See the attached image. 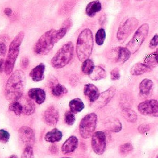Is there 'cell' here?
<instances>
[{
	"label": "cell",
	"instance_id": "obj_1",
	"mask_svg": "<svg viewBox=\"0 0 158 158\" xmlns=\"http://www.w3.org/2000/svg\"><path fill=\"white\" fill-rule=\"evenodd\" d=\"M67 33V29L64 27L59 30L52 29L45 32L38 40L34 46V52L40 56L48 54L53 49L55 44L61 40Z\"/></svg>",
	"mask_w": 158,
	"mask_h": 158
},
{
	"label": "cell",
	"instance_id": "obj_2",
	"mask_svg": "<svg viewBox=\"0 0 158 158\" xmlns=\"http://www.w3.org/2000/svg\"><path fill=\"white\" fill-rule=\"evenodd\" d=\"M26 84V78L24 73L22 70L14 72L7 80L5 86L4 93L6 99L12 102L22 98Z\"/></svg>",
	"mask_w": 158,
	"mask_h": 158
},
{
	"label": "cell",
	"instance_id": "obj_3",
	"mask_svg": "<svg viewBox=\"0 0 158 158\" xmlns=\"http://www.w3.org/2000/svg\"><path fill=\"white\" fill-rule=\"evenodd\" d=\"M93 45L92 31L89 28L84 29L79 34L76 44L77 55L80 61L89 59L92 53Z\"/></svg>",
	"mask_w": 158,
	"mask_h": 158
},
{
	"label": "cell",
	"instance_id": "obj_4",
	"mask_svg": "<svg viewBox=\"0 0 158 158\" xmlns=\"http://www.w3.org/2000/svg\"><path fill=\"white\" fill-rule=\"evenodd\" d=\"M73 54V45L69 41L64 44L52 57L51 60V65L56 69L63 68L71 61Z\"/></svg>",
	"mask_w": 158,
	"mask_h": 158
},
{
	"label": "cell",
	"instance_id": "obj_5",
	"mask_svg": "<svg viewBox=\"0 0 158 158\" xmlns=\"http://www.w3.org/2000/svg\"><path fill=\"white\" fill-rule=\"evenodd\" d=\"M149 27L148 23L143 24L140 26L134 34L131 40L125 47L131 54H134L138 51L148 34Z\"/></svg>",
	"mask_w": 158,
	"mask_h": 158
},
{
	"label": "cell",
	"instance_id": "obj_6",
	"mask_svg": "<svg viewBox=\"0 0 158 158\" xmlns=\"http://www.w3.org/2000/svg\"><path fill=\"white\" fill-rule=\"evenodd\" d=\"M98 116L91 113L84 116L79 124V133L83 138L88 139L92 136L97 127Z\"/></svg>",
	"mask_w": 158,
	"mask_h": 158
},
{
	"label": "cell",
	"instance_id": "obj_7",
	"mask_svg": "<svg viewBox=\"0 0 158 158\" xmlns=\"http://www.w3.org/2000/svg\"><path fill=\"white\" fill-rule=\"evenodd\" d=\"M139 21L135 17H130L127 19L118 28L117 38L119 41L126 40L138 25Z\"/></svg>",
	"mask_w": 158,
	"mask_h": 158
},
{
	"label": "cell",
	"instance_id": "obj_8",
	"mask_svg": "<svg viewBox=\"0 0 158 158\" xmlns=\"http://www.w3.org/2000/svg\"><path fill=\"white\" fill-rule=\"evenodd\" d=\"M91 147L94 152L98 155H102L106 149V137L104 132L101 131L94 133L91 139Z\"/></svg>",
	"mask_w": 158,
	"mask_h": 158
},
{
	"label": "cell",
	"instance_id": "obj_9",
	"mask_svg": "<svg viewBox=\"0 0 158 158\" xmlns=\"http://www.w3.org/2000/svg\"><path fill=\"white\" fill-rule=\"evenodd\" d=\"M138 110L142 115L158 117V102L157 100H148L139 104Z\"/></svg>",
	"mask_w": 158,
	"mask_h": 158
},
{
	"label": "cell",
	"instance_id": "obj_10",
	"mask_svg": "<svg viewBox=\"0 0 158 158\" xmlns=\"http://www.w3.org/2000/svg\"><path fill=\"white\" fill-rule=\"evenodd\" d=\"M18 137L21 142L26 147H32L35 142V136L34 131L27 126H23L19 129Z\"/></svg>",
	"mask_w": 158,
	"mask_h": 158
},
{
	"label": "cell",
	"instance_id": "obj_11",
	"mask_svg": "<svg viewBox=\"0 0 158 158\" xmlns=\"http://www.w3.org/2000/svg\"><path fill=\"white\" fill-rule=\"evenodd\" d=\"M116 89L114 86L111 87L102 93H100L99 96L93 105L97 109H101L106 106L113 98Z\"/></svg>",
	"mask_w": 158,
	"mask_h": 158
},
{
	"label": "cell",
	"instance_id": "obj_12",
	"mask_svg": "<svg viewBox=\"0 0 158 158\" xmlns=\"http://www.w3.org/2000/svg\"><path fill=\"white\" fill-rule=\"evenodd\" d=\"M20 52V48H9V52L4 64V72L7 75L12 73L15 64Z\"/></svg>",
	"mask_w": 158,
	"mask_h": 158
},
{
	"label": "cell",
	"instance_id": "obj_13",
	"mask_svg": "<svg viewBox=\"0 0 158 158\" xmlns=\"http://www.w3.org/2000/svg\"><path fill=\"white\" fill-rule=\"evenodd\" d=\"M60 117L59 110L54 106L49 107L43 114V119L45 123L50 126L57 125Z\"/></svg>",
	"mask_w": 158,
	"mask_h": 158
},
{
	"label": "cell",
	"instance_id": "obj_14",
	"mask_svg": "<svg viewBox=\"0 0 158 158\" xmlns=\"http://www.w3.org/2000/svg\"><path fill=\"white\" fill-rule=\"evenodd\" d=\"M29 98L35 101L37 104H42L46 100V93L45 90L39 88H32L28 92Z\"/></svg>",
	"mask_w": 158,
	"mask_h": 158
},
{
	"label": "cell",
	"instance_id": "obj_15",
	"mask_svg": "<svg viewBox=\"0 0 158 158\" xmlns=\"http://www.w3.org/2000/svg\"><path fill=\"white\" fill-rule=\"evenodd\" d=\"M46 66L44 64H40L38 65L32 69L29 73V76L33 81L38 82L42 81L45 78Z\"/></svg>",
	"mask_w": 158,
	"mask_h": 158
},
{
	"label": "cell",
	"instance_id": "obj_16",
	"mask_svg": "<svg viewBox=\"0 0 158 158\" xmlns=\"http://www.w3.org/2000/svg\"><path fill=\"white\" fill-rule=\"evenodd\" d=\"M78 139L75 136H71L63 144L61 147L62 152L66 154L74 151L78 147Z\"/></svg>",
	"mask_w": 158,
	"mask_h": 158
},
{
	"label": "cell",
	"instance_id": "obj_17",
	"mask_svg": "<svg viewBox=\"0 0 158 158\" xmlns=\"http://www.w3.org/2000/svg\"><path fill=\"white\" fill-rule=\"evenodd\" d=\"M23 97L18 99L23 106V114L27 116L32 115L35 111V104L30 99Z\"/></svg>",
	"mask_w": 158,
	"mask_h": 158
},
{
	"label": "cell",
	"instance_id": "obj_18",
	"mask_svg": "<svg viewBox=\"0 0 158 158\" xmlns=\"http://www.w3.org/2000/svg\"><path fill=\"white\" fill-rule=\"evenodd\" d=\"M84 93L85 96L88 98L90 102L92 103L97 100L100 95L99 91L98 88L95 85L91 84L85 85Z\"/></svg>",
	"mask_w": 158,
	"mask_h": 158
},
{
	"label": "cell",
	"instance_id": "obj_19",
	"mask_svg": "<svg viewBox=\"0 0 158 158\" xmlns=\"http://www.w3.org/2000/svg\"><path fill=\"white\" fill-rule=\"evenodd\" d=\"M115 52V59L117 62L124 63L128 60L131 56V54L128 49L124 47H119L114 49Z\"/></svg>",
	"mask_w": 158,
	"mask_h": 158
},
{
	"label": "cell",
	"instance_id": "obj_20",
	"mask_svg": "<svg viewBox=\"0 0 158 158\" xmlns=\"http://www.w3.org/2000/svg\"><path fill=\"white\" fill-rule=\"evenodd\" d=\"M62 137L63 134L61 131L55 128L46 134L45 139L47 142L53 143L60 141Z\"/></svg>",
	"mask_w": 158,
	"mask_h": 158
},
{
	"label": "cell",
	"instance_id": "obj_21",
	"mask_svg": "<svg viewBox=\"0 0 158 158\" xmlns=\"http://www.w3.org/2000/svg\"><path fill=\"white\" fill-rule=\"evenodd\" d=\"M153 86V83L151 80L148 78L143 79L139 85L140 94L144 97H147L150 94Z\"/></svg>",
	"mask_w": 158,
	"mask_h": 158
},
{
	"label": "cell",
	"instance_id": "obj_22",
	"mask_svg": "<svg viewBox=\"0 0 158 158\" xmlns=\"http://www.w3.org/2000/svg\"><path fill=\"white\" fill-rule=\"evenodd\" d=\"M101 10L102 5L101 2L98 1H94L88 4L86 8V13L88 16L92 17Z\"/></svg>",
	"mask_w": 158,
	"mask_h": 158
},
{
	"label": "cell",
	"instance_id": "obj_23",
	"mask_svg": "<svg viewBox=\"0 0 158 158\" xmlns=\"http://www.w3.org/2000/svg\"><path fill=\"white\" fill-rule=\"evenodd\" d=\"M89 76L91 80L98 81L105 78L106 72L101 66H95Z\"/></svg>",
	"mask_w": 158,
	"mask_h": 158
},
{
	"label": "cell",
	"instance_id": "obj_24",
	"mask_svg": "<svg viewBox=\"0 0 158 158\" xmlns=\"http://www.w3.org/2000/svg\"><path fill=\"white\" fill-rule=\"evenodd\" d=\"M150 68L145 64L138 63L132 66L130 70V73L133 76H139L143 74L150 71Z\"/></svg>",
	"mask_w": 158,
	"mask_h": 158
},
{
	"label": "cell",
	"instance_id": "obj_25",
	"mask_svg": "<svg viewBox=\"0 0 158 158\" xmlns=\"http://www.w3.org/2000/svg\"><path fill=\"white\" fill-rule=\"evenodd\" d=\"M69 106L70 111L74 114L82 111L85 107L84 102L79 98H76L70 101Z\"/></svg>",
	"mask_w": 158,
	"mask_h": 158
},
{
	"label": "cell",
	"instance_id": "obj_26",
	"mask_svg": "<svg viewBox=\"0 0 158 158\" xmlns=\"http://www.w3.org/2000/svg\"><path fill=\"white\" fill-rule=\"evenodd\" d=\"M106 126L107 128L112 132H120L122 129V123L118 119L112 118L106 122Z\"/></svg>",
	"mask_w": 158,
	"mask_h": 158
},
{
	"label": "cell",
	"instance_id": "obj_27",
	"mask_svg": "<svg viewBox=\"0 0 158 158\" xmlns=\"http://www.w3.org/2000/svg\"><path fill=\"white\" fill-rule=\"evenodd\" d=\"M122 114L124 119L129 123H135L137 120L136 113L129 108H124L122 110Z\"/></svg>",
	"mask_w": 158,
	"mask_h": 158
},
{
	"label": "cell",
	"instance_id": "obj_28",
	"mask_svg": "<svg viewBox=\"0 0 158 158\" xmlns=\"http://www.w3.org/2000/svg\"><path fill=\"white\" fill-rule=\"evenodd\" d=\"M151 68L158 64V51L148 54L144 59V63Z\"/></svg>",
	"mask_w": 158,
	"mask_h": 158
},
{
	"label": "cell",
	"instance_id": "obj_29",
	"mask_svg": "<svg viewBox=\"0 0 158 158\" xmlns=\"http://www.w3.org/2000/svg\"><path fill=\"white\" fill-rule=\"evenodd\" d=\"M51 92L53 96L59 98L67 93L68 90L66 87L61 84L57 83L52 87Z\"/></svg>",
	"mask_w": 158,
	"mask_h": 158
},
{
	"label": "cell",
	"instance_id": "obj_30",
	"mask_svg": "<svg viewBox=\"0 0 158 158\" xmlns=\"http://www.w3.org/2000/svg\"><path fill=\"white\" fill-rule=\"evenodd\" d=\"M9 110L13 112L17 116H21L23 114V106L19 100L11 102L9 105Z\"/></svg>",
	"mask_w": 158,
	"mask_h": 158
},
{
	"label": "cell",
	"instance_id": "obj_31",
	"mask_svg": "<svg viewBox=\"0 0 158 158\" xmlns=\"http://www.w3.org/2000/svg\"><path fill=\"white\" fill-rule=\"evenodd\" d=\"M25 36L23 32H20L17 34L10 44L9 48H20Z\"/></svg>",
	"mask_w": 158,
	"mask_h": 158
},
{
	"label": "cell",
	"instance_id": "obj_32",
	"mask_svg": "<svg viewBox=\"0 0 158 158\" xmlns=\"http://www.w3.org/2000/svg\"><path fill=\"white\" fill-rule=\"evenodd\" d=\"M94 66L95 65L92 60L90 59H87L83 62L81 68L82 72L85 74L89 75Z\"/></svg>",
	"mask_w": 158,
	"mask_h": 158
},
{
	"label": "cell",
	"instance_id": "obj_33",
	"mask_svg": "<svg viewBox=\"0 0 158 158\" xmlns=\"http://www.w3.org/2000/svg\"><path fill=\"white\" fill-rule=\"evenodd\" d=\"M106 39V32L105 29L100 28L98 30L95 35V40L97 45L102 46L103 45Z\"/></svg>",
	"mask_w": 158,
	"mask_h": 158
},
{
	"label": "cell",
	"instance_id": "obj_34",
	"mask_svg": "<svg viewBox=\"0 0 158 158\" xmlns=\"http://www.w3.org/2000/svg\"><path fill=\"white\" fill-rule=\"evenodd\" d=\"M133 150V145L128 142L120 146L119 148V152L122 155H126L130 153Z\"/></svg>",
	"mask_w": 158,
	"mask_h": 158
},
{
	"label": "cell",
	"instance_id": "obj_35",
	"mask_svg": "<svg viewBox=\"0 0 158 158\" xmlns=\"http://www.w3.org/2000/svg\"><path fill=\"white\" fill-rule=\"evenodd\" d=\"M64 121L68 125H73L76 121L74 114L71 111L66 112L64 114Z\"/></svg>",
	"mask_w": 158,
	"mask_h": 158
},
{
	"label": "cell",
	"instance_id": "obj_36",
	"mask_svg": "<svg viewBox=\"0 0 158 158\" xmlns=\"http://www.w3.org/2000/svg\"><path fill=\"white\" fill-rule=\"evenodd\" d=\"M21 158H34V150L31 146H27L24 150Z\"/></svg>",
	"mask_w": 158,
	"mask_h": 158
},
{
	"label": "cell",
	"instance_id": "obj_37",
	"mask_svg": "<svg viewBox=\"0 0 158 158\" xmlns=\"http://www.w3.org/2000/svg\"><path fill=\"white\" fill-rule=\"evenodd\" d=\"M10 135V133L4 129H0V142L6 144L9 142Z\"/></svg>",
	"mask_w": 158,
	"mask_h": 158
},
{
	"label": "cell",
	"instance_id": "obj_38",
	"mask_svg": "<svg viewBox=\"0 0 158 158\" xmlns=\"http://www.w3.org/2000/svg\"><path fill=\"white\" fill-rule=\"evenodd\" d=\"M7 52V46L4 43H0V62L4 60Z\"/></svg>",
	"mask_w": 158,
	"mask_h": 158
},
{
	"label": "cell",
	"instance_id": "obj_39",
	"mask_svg": "<svg viewBox=\"0 0 158 158\" xmlns=\"http://www.w3.org/2000/svg\"><path fill=\"white\" fill-rule=\"evenodd\" d=\"M111 79L112 80H119L121 77L120 71L118 68H115L112 70L110 73Z\"/></svg>",
	"mask_w": 158,
	"mask_h": 158
},
{
	"label": "cell",
	"instance_id": "obj_40",
	"mask_svg": "<svg viewBox=\"0 0 158 158\" xmlns=\"http://www.w3.org/2000/svg\"><path fill=\"white\" fill-rule=\"evenodd\" d=\"M158 34H156L153 36L151 40L150 41L149 44V47L150 48L152 49H153L158 46Z\"/></svg>",
	"mask_w": 158,
	"mask_h": 158
},
{
	"label": "cell",
	"instance_id": "obj_41",
	"mask_svg": "<svg viewBox=\"0 0 158 158\" xmlns=\"http://www.w3.org/2000/svg\"><path fill=\"white\" fill-rule=\"evenodd\" d=\"M150 129L149 125L148 124H142L139 126L138 130L140 134H145L148 132Z\"/></svg>",
	"mask_w": 158,
	"mask_h": 158
},
{
	"label": "cell",
	"instance_id": "obj_42",
	"mask_svg": "<svg viewBox=\"0 0 158 158\" xmlns=\"http://www.w3.org/2000/svg\"><path fill=\"white\" fill-rule=\"evenodd\" d=\"M29 60L28 58L25 57V58L22 59L21 61V64H20V65H21V68L22 69H25V70L27 69L28 66H29Z\"/></svg>",
	"mask_w": 158,
	"mask_h": 158
},
{
	"label": "cell",
	"instance_id": "obj_43",
	"mask_svg": "<svg viewBox=\"0 0 158 158\" xmlns=\"http://www.w3.org/2000/svg\"><path fill=\"white\" fill-rule=\"evenodd\" d=\"M4 13L7 16H10L12 13V10L10 8H6L4 9Z\"/></svg>",
	"mask_w": 158,
	"mask_h": 158
},
{
	"label": "cell",
	"instance_id": "obj_44",
	"mask_svg": "<svg viewBox=\"0 0 158 158\" xmlns=\"http://www.w3.org/2000/svg\"><path fill=\"white\" fill-rule=\"evenodd\" d=\"M50 151L52 153H56L58 151V149H57V147L56 146H51L50 148Z\"/></svg>",
	"mask_w": 158,
	"mask_h": 158
},
{
	"label": "cell",
	"instance_id": "obj_45",
	"mask_svg": "<svg viewBox=\"0 0 158 158\" xmlns=\"http://www.w3.org/2000/svg\"><path fill=\"white\" fill-rule=\"evenodd\" d=\"M8 158H18L17 155L15 154H13V155H10V157H8Z\"/></svg>",
	"mask_w": 158,
	"mask_h": 158
},
{
	"label": "cell",
	"instance_id": "obj_46",
	"mask_svg": "<svg viewBox=\"0 0 158 158\" xmlns=\"http://www.w3.org/2000/svg\"><path fill=\"white\" fill-rule=\"evenodd\" d=\"M69 158V157H64V158Z\"/></svg>",
	"mask_w": 158,
	"mask_h": 158
},
{
	"label": "cell",
	"instance_id": "obj_47",
	"mask_svg": "<svg viewBox=\"0 0 158 158\" xmlns=\"http://www.w3.org/2000/svg\"><path fill=\"white\" fill-rule=\"evenodd\" d=\"M156 158H158V157H157H157H156Z\"/></svg>",
	"mask_w": 158,
	"mask_h": 158
}]
</instances>
